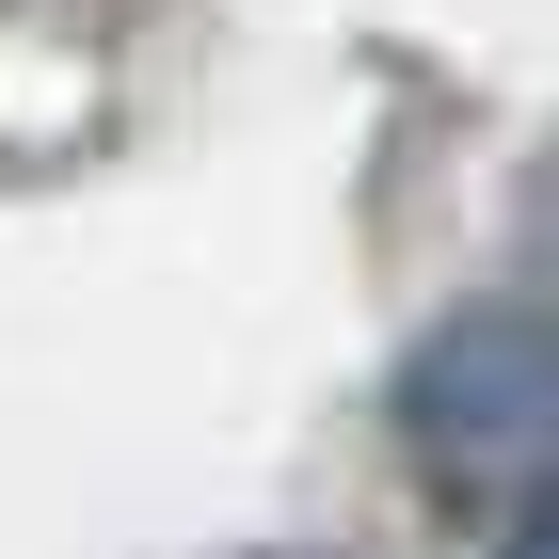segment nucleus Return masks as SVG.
I'll return each mask as SVG.
<instances>
[{
	"label": "nucleus",
	"mask_w": 559,
	"mask_h": 559,
	"mask_svg": "<svg viewBox=\"0 0 559 559\" xmlns=\"http://www.w3.org/2000/svg\"><path fill=\"white\" fill-rule=\"evenodd\" d=\"M384 400H400L416 479L496 496V512L544 496V448H559V336H544V288H464L416 352H400Z\"/></svg>",
	"instance_id": "1"
},
{
	"label": "nucleus",
	"mask_w": 559,
	"mask_h": 559,
	"mask_svg": "<svg viewBox=\"0 0 559 559\" xmlns=\"http://www.w3.org/2000/svg\"><path fill=\"white\" fill-rule=\"evenodd\" d=\"M496 559H544V496H512V512H496Z\"/></svg>",
	"instance_id": "2"
}]
</instances>
